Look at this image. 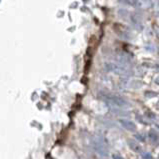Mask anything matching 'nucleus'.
<instances>
[{
    "label": "nucleus",
    "instance_id": "obj_1",
    "mask_svg": "<svg viewBox=\"0 0 159 159\" xmlns=\"http://www.w3.org/2000/svg\"><path fill=\"white\" fill-rule=\"evenodd\" d=\"M120 2L127 4V5H130V6H133V7L141 8V7L148 6L150 1L149 0H120Z\"/></svg>",
    "mask_w": 159,
    "mask_h": 159
},
{
    "label": "nucleus",
    "instance_id": "obj_2",
    "mask_svg": "<svg viewBox=\"0 0 159 159\" xmlns=\"http://www.w3.org/2000/svg\"><path fill=\"white\" fill-rule=\"evenodd\" d=\"M108 100L110 102L114 103L118 107H128L129 106V103L126 100H124L123 98H121L119 96H116V95H114V96H112V95L108 96Z\"/></svg>",
    "mask_w": 159,
    "mask_h": 159
},
{
    "label": "nucleus",
    "instance_id": "obj_3",
    "mask_svg": "<svg viewBox=\"0 0 159 159\" xmlns=\"http://www.w3.org/2000/svg\"><path fill=\"white\" fill-rule=\"evenodd\" d=\"M119 123H120L125 129H127V130H129V131H135V130H136L135 124H134L133 122L129 121V120H122V119H120V120H119Z\"/></svg>",
    "mask_w": 159,
    "mask_h": 159
},
{
    "label": "nucleus",
    "instance_id": "obj_4",
    "mask_svg": "<svg viewBox=\"0 0 159 159\" xmlns=\"http://www.w3.org/2000/svg\"><path fill=\"white\" fill-rule=\"evenodd\" d=\"M128 145H129V147H130L133 151H135V152H140V151H141L140 145H139L136 141H134V140H132V139H129V140H128Z\"/></svg>",
    "mask_w": 159,
    "mask_h": 159
},
{
    "label": "nucleus",
    "instance_id": "obj_5",
    "mask_svg": "<svg viewBox=\"0 0 159 159\" xmlns=\"http://www.w3.org/2000/svg\"><path fill=\"white\" fill-rule=\"evenodd\" d=\"M148 137L149 139L152 141V142H156L158 140V134L154 131V130H151L149 133H148Z\"/></svg>",
    "mask_w": 159,
    "mask_h": 159
},
{
    "label": "nucleus",
    "instance_id": "obj_6",
    "mask_svg": "<svg viewBox=\"0 0 159 159\" xmlns=\"http://www.w3.org/2000/svg\"><path fill=\"white\" fill-rule=\"evenodd\" d=\"M142 157H143V159H152L151 154H149V153H147V152L143 153V154H142Z\"/></svg>",
    "mask_w": 159,
    "mask_h": 159
},
{
    "label": "nucleus",
    "instance_id": "obj_7",
    "mask_svg": "<svg viewBox=\"0 0 159 159\" xmlns=\"http://www.w3.org/2000/svg\"><path fill=\"white\" fill-rule=\"evenodd\" d=\"M113 159H124L122 156H120L119 154H114L113 155Z\"/></svg>",
    "mask_w": 159,
    "mask_h": 159
},
{
    "label": "nucleus",
    "instance_id": "obj_8",
    "mask_svg": "<svg viewBox=\"0 0 159 159\" xmlns=\"http://www.w3.org/2000/svg\"><path fill=\"white\" fill-rule=\"evenodd\" d=\"M135 137H136V138H138L140 141H144V140H145V139H144V137H143V136H141V135H137V134H136V135H135Z\"/></svg>",
    "mask_w": 159,
    "mask_h": 159
},
{
    "label": "nucleus",
    "instance_id": "obj_9",
    "mask_svg": "<svg viewBox=\"0 0 159 159\" xmlns=\"http://www.w3.org/2000/svg\"><path fill=\"white\" fill-rule=\"evenodd\" d=\"M158 127H159V126H158Z\"/></svg>",
    "mask_w": 159,
    "mask_h": 159
}]
</instances>
